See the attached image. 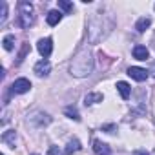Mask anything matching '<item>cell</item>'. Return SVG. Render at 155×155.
I'll use <instances>...</instances> for the list:
<instances>
[{"label": "cell", "mask_w": 155, "mask_h": 155, "mask_svg": "<svg viewBox=\"0 0 155 155\" xmlns=\"http://www.w3.org/2000/svg\"><path fill=\"white\" fill-rule=\"evenodd\" d=\"M33 71L37 73V77H48L49 71H51V64H49V60H48V58L38 60V62L35 64V69H33Z\"/></svg>", "instance_id": "obj_6"}, {"label": "cell", "mask_w": 155, "mask_h": 155, "mask_svg": "<svg viewBox=\"0 0 155 155\" xmlns=\"http://www.w3.org/2000/svg\"><path fill=\"white\" fill-rule=\"evenodd\" d=\"M97 102H102V93H88L84 97L86 106H91V104H97Z\"/></svg>", "instance_id": "obj_13"}, {"label": "cell", "mask_w": 155, "mask_h": 155, "mask_svg": "<svg viewBox=\"0 0 155 155\" xmlns=\"http://www.w3.org/2000/svg\"><path fill=\"white\" fill-rule=\"evenodd\" d=\"M128 75L131 77L133 81H137V82H144L148 79L150 71H146L144 68H139V66H131V68H128Z\"/></svg>", "instance_id": "obj_3"}, {"label": "cell", "mask_w": 155, "mask_h": 155, "mask_svg": "<svg viewBox=\"0 0 155 155\" xmlns=\"http://www.w3.org/2000/svg\"><path fill=\"white\" fill-rule=\"evenodd\" d=\"M66 115H68L69 119H73V120H81V115H79V111H77V108H73V106L66 108Z\"/></svg>", "instance_id": "obj_16"}, {"label": "cell", "mask_w": 155, "mask_h": 155, "mask_svg": "<svg viewBox=\"0 0 155 155\" xmlns=\"http://www.w3.org/2000/svg\"><path fill=\"white\" fill-rule=\"evenodd\" d=\"M6 18H8V4L2 2V15H0V24H4Z\"/></svg>", "instance_id": "obj_18"}, {"label": "cell", "mask_w": 155, "mask_h": 155, "mask_svg": "<svg viewBox=\"0 0 155 155\" xmlns=\"http://www.w3.org/2000/svg\"><path fill=\"white\" fill-rule=\"evenodd\" d=\"M33 155H37V153H33Z\"/></svg>", "instance_id": "obj_24"}, {"label": "cell", "mask_w": 155, "mask_h": 155, "mask_svg": "<svg viewBox=\"0 0 155 155\" xmlns=\"http://www.w3.org/2000/svg\"><path fill=\"white\" fill-rule=\"evenodd\" d=\"M48 155H62V151H60L57 146H49V151H48Z\"/></svg>", "instance_id": "obj_20"}, {"label": "cell", "mask_w": 155, "mask_h": 155, "mask_svg": "<svg viewBox=\"0 0 155 155\" xmlns=\"http://www.w3.org/2000/svg\"><path fill=\"white\" fill-rule=\"evenodd\" d=\"M133 155H148V151H146V150H135Z\"/></svg>", "instance_id": "obj_22"}, {"label": "cell", "mask_w": 155, "mask_h": 155, "mask_svg": "<svg viewBox=\"0 0 155 155\" xmlns=\"http://www.w3.org/2000/svg\"><path fill=\"white\" fill-rule=\"evenodd\" d=\"M18 18H17V24L20 28H29L33 22H35V15H33V6L29 2H18Z\"/></svg>", "instance_id": "obj_2"}, {"label": "cell", "mask_w": 155, "mask_h": 155, "mask_svg": "<svg viewBox=\"0 0 155 155\" xmlns=\"http://www.w3.org/2000/svg\"><path fill=\"white\" fill-rule=\"evenodd\" d=\"M102 130H106L108 133H111V131L115 130V126H113V124H110V126H102Z\"/></svg>", "instance_id": "obj_21"}, {"label": "cell", "mask_w": 155, "mask_h": 155, "mask_svg": "<svg viewBox=\"0 0 155 155\" xmlns=\"http://www.w3.org/2000/svg\"><path fill=\"white\" fill-rule=\"evenodd\" d=\"M133 57H135L137 60H146V58L150 57V51H148V48H146V46L137 44V46L133 48Z\"/></svg>", "instance_id": "obj_9"}, {"label": "cell", "mask_w": 155, "mask_h": 155, "mask_svg": "<svg viewBox=\"0 0 155 155\" xmlns=\"http://www.w3.org/2000/svg\"><path fill=\"white\" fill-rule=\"evenodd\" d=\"M15 139H17L15 130H8V131H4V135H2V140L8 142V144H11V146H15Z\"/></svg>", "instance_id": "obj_14"}, {"label": "cell", "mask_w": 155, "mask_h": 155, "mask_svg": "<svg viewBox=\"0 0 155 155\" xmlns=\"http://www.w3.org/2000/svg\"><path fill=\"white\" fill-rule=\"evenodd\" d=\"M29 90H31V82H29L28 79H17V81L11 84V91H13V93H18V95L28 93Z\"/></svg>", "instance_id": "obj_4"}, {"label": "cell", "mask_w": 155, "mask_h": 155, "mask_svg": "<svg viewBox=\"0 0 155 155\" xmlns=\"http://www.w3.org/2000/svg\"><path fill=\"white\" fill-rule=\"evenodd\" d=\"M117 90H119V93H120V97L124 99V101H128L130 99V95H131V86L128 84V82H117Z\"/></svg>", "instance_id": "obj_10"}, {"label": "cell", "mask_w": 155, "mask_h": 155, "mask_svg": "<svg viewBox=\"0 0 155 155\" xmlns=\"http://www.w3.org/2000/svg\"><path fill=\"white\" fill-rule=\"evenodd\" d=\"M95 68V62H93V55L90 49H81L79 53L75 55L71 66H69V71L73 77H88L91 75Z\"/></svg>", "instance_id": "obj_1"}, {"label": "cell", "mask_w": 155, "mask_h": 155, "mask_svg": "<svg viewBox=\"0 0 155 155\" xmlns=\"http://www.w3.org/2000/svg\"><path fill=\"white\" fill-rule=\"evenodd\" d=\"M29 51V44H24V49L20 51V55H18V62H22L24 60V57H26V53Z\"/></svg>", "instance_id": "obj_19"}, {"label": "cell", "mask_w": 155, "mask_h": 155, "mask_svg": "<svg viewBox=\"0 0 155 155\" xmlns=\"http://www.w3.org/2000/svg\"><path fill=\"white\" fill-rule=\"evenodd\" d=\"M46 20H48L49 26H57V24L62 20V13H60V11H49L48 17H46Z\"/></svg>", "instance_id": "obj_12"}, {"label": "cell", "mask_w": 155, "mask_h": 155, "mask_svg": "<svg viewBox=\"0 0 155 155\" xmlns=\"http://www.w3.org/2000/svg\"><path fill=\"white\" fill-rule=\"evenodd\" d=\"M150 73H151V75L155 77V64H151V68H150Z\"/></svg>", "instance_id": "obj_23"}, {"label": "cell", "mask_w": 155, "mask_h": 155, "mask_svg": "<svg viewBox=\"0 0 155 155\" xmlns=\"http://www.w3.org/2000/svg\"><path fill=\"white\" fill-rule=\"evenodd\" d=\"M93 153L95 155H111V150L102 140H93Z\"/></svg>", "instance_id": "obj_7"}, {"label": "cell", "mask_w": 155, "mask_h": 155, "mask_svg": "<svg viewBox=\"0 0 155 155\" xmlns=\"http://www.w3.org/2000/svg\"><path fill=\"white\" fill-rule=\"evenodd\" d=\"M151 26V18H148V17H142V18H139L137 20V24H135V29L139 31V33H144L148 28Z\"/></svg>", "instance_id": "obj_11"}, {"label": "cell", "mask_w": 155, "mask_h": 155, "mask_svg": "<svg viewBox=\"0 0 155 155\" xmlns=\"http://www.w3.org/2000/svg\"><path fill=\"white\" fill-rule=\"evenodd\" d=\"M2 44H4V49L6 51H11L13 46H15V35H6L4 40H2Z\"/></svg>", "instance_id": "obj_15"}, {"label": "cell", "mask_w": 155, "mask_h": 155, "mask_svg": "<svg viewBox=\"0 0 155 155\" xmlns=\"http://www.w3.org/2000/svg\"><path fill=\"white\" fill-rule=\"evenodd\" d=\"M2 155H4V153H2Z\"/></svg>", "instance_id": "obj_25"}, {"label": "cell", "mask_w": 155, "mask_h": 155, "mask_svg": "<svg viewBox=\"0 0 155 155\" xmlns=\"http://www.w3.org/2000/svg\"><path fill=\"white\" fill-rule=\"evenodd\" d=\"M58 8L66 13H71L73 11V4L71 2H66V0H58Z\"/></svg>", "instance_id": "obj_17"}, {"label": "cell", "mask_w": 155, "mask_h": 155, "mask_svg": "<svg viewBox=\"0 0 155 155\" xmlns=\"http://www.w3.org/2000/svg\"><path fill=\"white\" fill-rule=\"evenodd\" d=\"M81 150H82V146H81V140H79V139H71V140L68 142V146H66L64 153H66V155H73V153L81 151Z\"/></svg>", "instance_id": "obj_8"}, {"label": "cell", "mask_w": 155, "mask_h": 155, "mask_svg": "<svg viewBox=\"0 0 155 155\" xmlns=\"http://www.w3.org/2000/svg\"><path fill=\"white\" fill-rule=\"evenodd\" d=\"M37 49L44 58H48L51 55V51H53V40L51 38H40L38 44H37Z\"/></svg>", "instance_id": "obj_5"}]
</instances>
